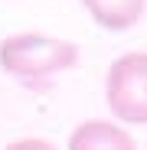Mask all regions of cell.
<instances>
[{"instance_id": "obj_1", "label": "cell", "mask_w": 147, "mask_h": 150, "mask_svg": "<svg viewBox=\"0 0 147 150\" xmlns=\"http://www.w3.org/2000/svg\"><path fill=\"white\" fill-rule=\"evenodd\" d=\"M79 62V46L46 36V33H13L0 42V69L13 79L39 82L56 72H65Z\"/></svg>"}, {"instance_id": "obj_2", "label": "cell", "mask_w": 147, "mask_h": 150, "mask_svg": "<svg viewBox=\"0 0 147 150\" xmlns=\"http://www.w3.org/2000/svg\"><path fill=\"white\" fill-rule=\"evenodd\" d=\"M105 101L114 117L147 124V52H128L105 75Z\"/></svg>"}, {"instance_id": "obj_3", "label": "cell", "mask_w": 147, "mask_h": 150, "mask_svg": "<svg viewBox=\"0 0 147 150\" xmlns=\"http://www.w3.org/2000/svg\"><path fill=\"white\" fill-rule=\"evenodd\" d=\"M69 150H137L134 137L111 121H85L69 137Z\"/></svg>"}, {"instance_id": "obj_4", "label": "cell", "mask_w": 147, "mask_h": 150, "mask_svg": "<svg viewBox=\"0 0 147 150\" xmlns=\"http://www.w3.org/2000/svg\"><path fill=\"white\" fill-rule=\"evenodd\" d=\"M82 7L92 13V20L102 30L121 33V30H131L144 16L147 0H82Z\"/></svg>"}, {"instance_id": "obj_5", "label": "cell", "mask_w": 147, "mask_h": 150, "mask_svg": "<svg viewBox=\"0 0 147 150\" xmlns=\"http://www.w3.org/2000/svg\"><path fill=\"white\" fill-rule=\"evenodd\" d=\"M4 150H56L49 140H43V137H23V140H13V144H7Z\"/></svg>"}]
</instances>
